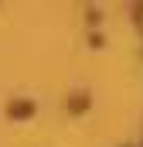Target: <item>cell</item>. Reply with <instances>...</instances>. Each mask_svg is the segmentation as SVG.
Instances as JSON below:
<instances>
[{"instance_id":"cell-1","label":"cell","mask_w":143,"mask_h":147,"mask_svg":"<svg viewBox=\"0 0 143 147\" xmlns=\"http://www.w3.org/2000/svg\"><path fill=\"white\" fill-rule=\"evenodd\" d=\"M136 24H140V31H143V10H140V14H136Z\"/></svg>"}]
</instances>
